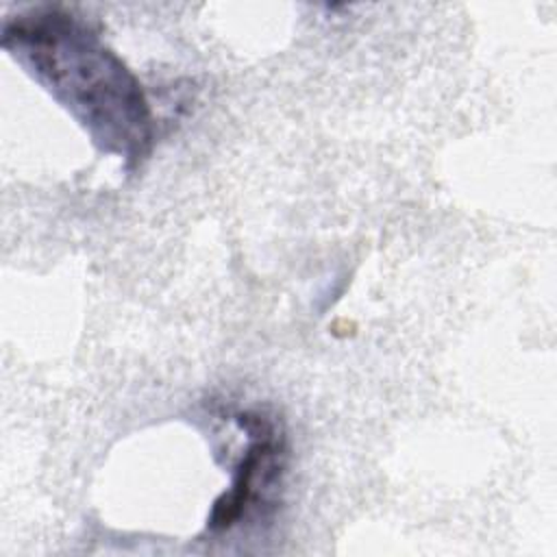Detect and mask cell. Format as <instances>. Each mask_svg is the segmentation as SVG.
Returning a JSON list of instances; mask_svg holds the SVG:
<instances>
[{"mask_svg":"<svg viewBox=\"0 0 557 557\" xmlns=\"http://www.w3.org/2000/svg\"><path fill=\"white\" fill-rule=\"evenodd\" d=\"M4 48L20 52L102 146L126 157L146 150L150 117L135 78L70 15L20 17L4 28Z\"/></svg>","mask_w":557,"mask_h":557,"instance_id":"cell-1","label":"cell"},{"mask_svg":"<svg viewBox=\"0 0 557 557\" xmlns=\"http://www.w3.org/2000/svg\"><path fill=\"white\" fill-rule=\"evenodd\" d=\"M281 444L272 426L261 424L259 437L248 448L233 487L215 503L211 524L218 529L231 527L244 509L278 476L281 472Z\"/></svg>","mask_w":557,"mask_h":557,"instance_id":"cell-2","label":"cell"}]
</instances>
